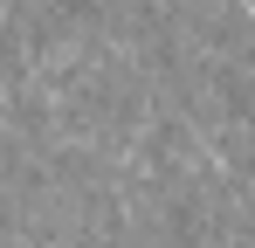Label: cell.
Returning a JSON list of instances; mask_svg holds the SVG:
<instances>
[{"mask_svg": "<svg viewBox=\"0 0 255 248\" xmlns=\"http://www.w3.org/2000/svg\"><path fill=\"white\" fill-rule=\"evenodd\" d=\"M235 62H249V69H255V35H249V41H242V55H235Z\"/></svg>", "mask_w": 255, "mask_h": 248, "instance_id": "obj_1", "label": "cell"}]
</instances>
